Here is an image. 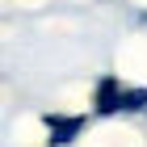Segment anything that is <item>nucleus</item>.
<instances>
[{"label":"nucleus","mask_w":147,"mask_h":147,"mask_svg":"<svg viewBox=\"0 0 147 147\" xmlns=\"http://www.w3.org/2000/svg\"><path fill=\"white\" fill-rule=\"evenodd\" d=\"M84 126H88V113H42V130H46V139L42 143L46 147H71L80 135H84Z\"/></svg>","instance_id":"f257e3e1"},{"label":"nucleus","mask_w":147,"mask_h":147,"mask_svg":"<svg viewBox=\"0 0 147 147\" xmlns=\"http://www.w3.org/2000/svg\"><path fill=\"white\" fill-rule=\"evenodd\" d=\"M143 21H147V17H143Z\"/></svg>","instance_id":"20e7f679"},{"label":"nucleus","mask_w":147,"mask_h":147,"mask_svg":"<svg viewBox=\"0 0 147 147\" xmlns=\"http://www.w3.org/2000/svg\"><path fill=\"white\" fill-rule=\"evenodd\" d=\"M122 113H147V88H130L122 92Z\"/></svg>","instance_id":"7ed1b4c3"},{"label":"nucleus","mask_w":147,"mask_h":147,"mask_svg":"<svg viewBox=\"0 0 147 147\" xmlns=\"http://www.w3.org/2000/svg\"><path fill=\"white\" fill-rule=\"evenodd\" d=\"M122 92H126V84L118 76H101L97 84H92V118H122Z\"/></svg>","instance_id":"f03ea898"}]
</instances>
